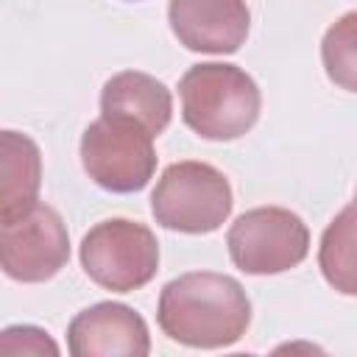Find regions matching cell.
<instances>
[{"label":"cell","instance_id":"obj_11","mask_svg":"<svg viewBox=\"0 0 357 357\" xmlns=\"http://www.w3.org/2000/svg\"><path fill=\"white\" fill-rule=\"evenodd\" d=\"M42 153L20 131L0 134V223H11L39 204Z\"/></svg>","mask_w":357,"mask_h":357},{"label":"cell","instance_id":"obj_10","mask_svg":"<svg viewBox=\"0 0 357 357\" xmlns=\"http://www.w3.org/2000/svg\"><path fill=\"white\" fill-rule=\"evenodd\" d=\"M100 114L131 117L142 123L153 137H159L170 126L173 95L153 75L139 73V70H123L103 84Z\"/></svg>","mask_w":357,"mask_h":357},{"label":"cell","instance_id":"obj_9","mask_svg":"<svg viewBox=\"0 0 357 357\" xmlns=\"http://www.w3.org/2000/svg\"><path fill=\"white\" fill-rule=\"evenodd\" d=\"M170 31L192 53H237L251 28L245 0H170Z\"/></svg>","mask_w":357,"mask_h":357},{"label":"cell","instance_id":"obj_1","mask_svg":"<svg viewBox=\"0 0 357 357\" xmlns=\"http://www.w3.org/2000/svg\"><path fill=\"white\" fill-rule=\"evenodd\" d=\"M159 329L190 349H226L251 324V301L229 273L192 271L170 279L159 293Z\"/></svg>","mask_w":357,"mask_h":357},{"label":"cell","instance_id":"obj_3","mask_svg":"<svg viewBox=\"0 0 357 357\" xmlns=\"http://www.w3.org/2000/svg\"><path fill=\"white\" fill-rule=\"evenodd\" d=\"M234 206L229 178L206 162H173L151 192V212L159 226L181 234H209L220 229Z\"/></svg>","mask_w":357,"mask_h":357},{"label":"cell","instance_id":"obj_2","mask_svg":"<svg viewBox=\"0 0 357 357\" xmlns=\"http://www.w3.org/2000/svg\"><path fill=\"white\" fill-rule=\"evenodd\" d=\"M181 120L204 139L229 142L254 128L262 109L257 81L237 64H192L178 81Z\"/></svg>","mask_w":357,"mask_h":357},{"label":"cell","instance_id":"obj_14","mask_svg":"<svg viewBox=\"0 0 357 357\" xmlns=\"http://www.w3.org/2000/svg\"><path fill=\"white\" fill-rule=\"evenodd\" d=\"M0 354H59L56 340L31 324H20V326H6L0 332Z\"/></svg>","mask_w":357,"mask_h":357},{"label":"cell","instance_id":"obj_13","mask_svg":"<svg viewBox=\"0 0 357 357\" xmlns=\"http://www.w3.org/2000/svg\"><path fill=\"white\" fill-rule=\"evenodd\" d=\"M321 61L329 81L346 92H357V11L332 22L321 42Z\"/></svg>","mask_w":357,"mask_h":357},{"label":"cell","instance_id":"obj_8","mask_svg":"<svg viewBox=\"0 0 357 357\" xmlns=\"http://www.w3.org/2000/svg\"><path fill=\"white\" fill-rule=\"evenodd\" d=\"M67 349L73 357H145L151 335L145 318L128 304L98 301L70 321Z\"/></svg>","mask_w":357,"mask_h":357},{"label":"cell","instance_id":"obj_5","mask_svg":"<svg viewBox=\"0 0 357 357\" xmlns=\"http://www.w3.org/2000/svg\"><path fill=\"white\" fill-rule=\"evenodd\" d=\"M84 273L112 290L131 293L145 287L159 271V243L156 234L128 218H109L95 223L78 248Z\"/></svg>","mask_w":357,"mask_h":357},{"label":"cell","instance_id":"obj_6","mask_svg":"<svg viewBox=\"0 0 357 357\" xmlns=\"http://www.w3.org/2000/svg\"><path fill=\"white\" fill-rule=\"evenodd\" d=\"M231 262L251 276H273L301 265L310 254L307 223L284 206L243 212L226 234Z\"/></svg>","mask_w":357,"mask_h":357},{"label":"cell","instance_id":"obj_4","mask_svg":"<svg viewBox=\"0 0 357 357\" xmlns=\"http://www.w3.org/2000/svg\"><path fill=\"white\" fill-rule=\"evenodd\" d=\"M81 165L109 192H139L156 173L153 134L117 114H100L81 134Z\"/></svg>","mask_w":357,"mask_h":357},{"label":"cell","instance_id":"obj_12","mask_svg":"<svg viewBox=\"0 0 357 357\" xmlns=\"http://www.w3.org/2000/svg\"><path fill=\"white\" fill-rule=\"evenodd\" d=\"M318 268L329 287L357 296V201L343 206L321 234Z\"/></svg>","mask_w":357,"mask_h":357},{"label":"cell","instance_id":"obj_7","mask_svg":"<svg viewBox=\"0 0 357 357\" xmlns=\"http://www.w3.org/2000/svg\"><path fill=\"white\" fill-rule=\"evenodd\" d=\"M70 259V234L61 215L36 204L11 223H0V262L14 282L36 284L53 279Z\"/></svg>","mask_w":357,"mask_h":357}]
</instances>
